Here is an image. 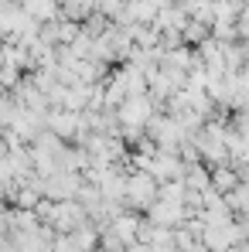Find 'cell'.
<instances>
[{"label": "cell", "instance_id": "4", "mask_svg": "<svg viewBox=\"0 0 249 252\" xmlns=\"http://www.w3.org/2000/svg\"><path fill=\"white\" fill-rule=\"evenodd\" d=\"M236 184H239L236 174H229V170H218V174H215V188H218V191H232Z\"/></svg>", "mask_w": 249, "mask_h": 252}, {"label": "cell", "instance_id": "2", "mask_svg": "<svg viewBox=\"0 0 249 252\" xmlns=\"http://www.w3.org/2000/svg\"><path fill=\"white\" fill-rule=\"evenodd\" d=\"M154 191H157V188H154V177H147V174H140V177H133V181L126 184V194H130L133 201H140V205L150 201Z\"/></svg>", "mask_w": 249, "mask_h": 252}, {"label": "cell", "instance_id": "3", "mask_svg": "<svg viewBox=\"0 0 249 252\" xmlns=\"http://www.w3.org/2000/svg\"><path fill=\"white\" fill-rule=\"evenodd\" d=\"M133 232H137V218H116V221H113V235H116L120 242H130Z\"/></svg>", "mask_w": 249, "mask_h": 252}, {"label": "cell", "instance_id": "1", "mask_svg": "<svg viewBox=\"0 0 249 252\" xmlns=\"http://www.w3.org/2000/svg\"><path fill=\"white\" fill-rule=\"evenodd\" d=\"M147 116H150V102L147 99H126V106H123V123L126 126H140V123H147Z\"/></svg>", "mask_w": 249, "mask_h": 252}]
</instances>
